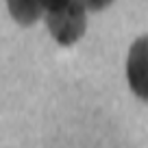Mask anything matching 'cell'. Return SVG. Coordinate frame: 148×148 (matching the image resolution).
I'll return each mask as SVG.
<instances>
[{"instance_id":"1","label":"cell","mask_w":148,"mask_h":148,"mask_svg":"<svg viewBox=\"0 0 148 148\" xmlns=\"http://www.w3.org/2000/svg\"><path fill=\"white\" fill-rule=\"evenodd\" d=\"M85 7L83 0H72L68 7L55 13H46V26L55 42L61 46H72L76 39L85 33L87 28V18H85Z\"/></svg>"},{"instance_id":"5","label":"cell","mask_w":148,"mask_h":148,"mask_svg":"<svg viewBox=\"0 0 148 148\" xmlns=\"http://www.w3.org/2000/svg\"><path fill=\"white\" fill-rule=\"evenodd\" d=\"M83 2H85V7H87V11H102V9H107L113 0H83Z\"/></svg>"},{"instance_id":"3","label":"cell","mask_w":148,"mask_h":148,"mask_svg":"<svg viewBox=\"0 0 148 148\" xmlns=\"http://www.w3.org/2000/svg\"><path fill=\"white\" fill-rule=\"evenodd\" d=\"M7 9H9L11 18L18 24H22V26L35 24L46 13L44 0H7Z\"/></svg>"},{"instance_id":"4","label":"cell","mask_w":148,"mask_h":148,"mask_svg":"<svg viewBox=\"0 0 148 148\" xmlns=\"http://www.w3.org/2000/svg\"><path fill=\"white\" fill-rule=\"evenodd\" d=\"M72 0H44V9L46 13H55V11H61L63 7H68Z\"/></svg>"},{"instance_id":"2","label":"cell","mask_w":148,"mask_h":148,"mask_svg":"<svg viewBox=\"0 0 148 148\" xmlns=\"http://www.w3.org/2000/svg\"><path fill=\"white\" fill-rule=\"evenodd\" d=\"M126 79L135 96L148 100V35L137 37L131 46L126 59Z\"/></svg>"}]
</instances>
